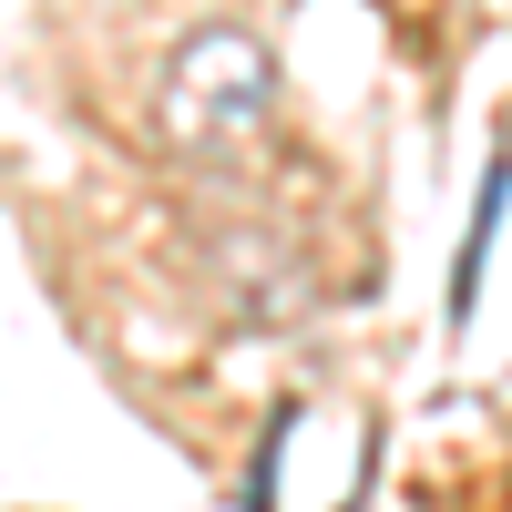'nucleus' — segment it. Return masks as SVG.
<instances>
[{"mask_svg":"<svg viewBox=\"0 0 512 512\" xmlns=\"http://www.w3.org/2000/svg\"><path fill=\"white\" fill-rule=\"evenodd\" d=\"M175 123H195V134H236V123L267 113V62H256L246 31H195L185 62H175Z\"/></svg>","mask_w":512,"mask_h":512,"instance_id":"1","label":"nucleus"},{"mask_svg":"<svg viewBox=\"0 0 512 512\" xmlns=\"http://www.w3.org/2000/svg\"><path fill=\"white\" fill-rule=\"evenodd\" d=\"M502 205H512V144L482 164L472 226H461V256H451V328H472V308H482V277H492V236H502Z\"/></svg>","mask_w":512,"mask_h":512,"instance_id":"2","label":"nucleus"}]
</instances>
